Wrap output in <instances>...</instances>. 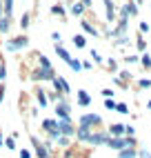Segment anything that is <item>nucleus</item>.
Here are the masks:
<instances>
[{
    "mask_svg": "<svg viewBox=\"0 0 151 158\" xmlns=\"http://www.w3.org/2000/svg\"><path fill=\"white\" fill-rule=\"evenodd\" d=\"M42 129L49 134V138H53V140H58V138H60L58 118H45V120H42Z\"/></svg>",
    "mask_w": 151,
    "mask_h": 158,
    "instance_id": "obj_1",
    "label": "nucleus"
},
{
    "mask_svg": "<svg viewBox=\"0 0 151 158\" xmlns=\"http://www.w3.org/2000/svg\"><path fill=\"white\" fill-rule=\"evenodd\" d=\"M27 45H29V38L20 34V36H16V38H9L5 47H7V51H20V49H25Z\"/></svg>",
    "mask_w": 151,
    "mask_h": 158,
    "instance_id": "obj_2",
    "label": "nucleus"
},
{
    "mask_svg": "<svg viewBox=\"0 0 151 158\" xmlns=\"http://www.w3.org/2000/svg\"><path fill=\"white\" fill-rule=\"evenodd\" d=\"M56 116H58V120H71V105L64 100V98H58Z\"/></svg>",
    "mask_w": 151,
    "mask_h": 158,
    "instance_id": "obj_3",
    "label": "nucleus"
},
{
    "mask_svg": "<svg viewBox=\"0 0 151 158\" xmlns=\"http://www.w3.org/2000/svg\"><path fill=\"white\" fill-rule=\"evenodd\" d=\"M31 145H34V149H36V156H38V158H56V156H53V152L49 149L45 143H40L36 136H31Z\"/></svg>",
    "mask_w": 151,
    "mask_h": 158,
    "instance_id": "obj_4",
    "label": "nucleus"
},
{
    "mask_svg": "<svg viewBox=\"0 0 151 158\" xmlns=\"http://www.w3.org/2000/svg\"><path fill=\"white\" fill-rule=\"evenodd\" d=\"M100 125H102L100 114H84L82 118H80V127H87V129H91V127H100Z\"/></svg>",
    "mask_w": 151,
    "mask_h": 158,
    "instance_id": "obj_5",
    "label": "nucleus"
},
{
    "mask_svg": "<svg viewBox=\"0 0 151 158\" xmlns=\"http://www.w3.org/2000/svg\"><path fill=\"white\" fill-rule=\"evenodd\" d=\"M53 87H56L58 98H64V96H67V94L71 91V87L67 85V80H64L62 76H56V78H53Z\"/></svg>",
    "mask_w": 151,
    "mask_h": 158,
    "instance_id": "obj_6",
    "label": "nucleus"
},
{
    "mask_svg": "<svg viewBox=\"0 0 151 158\" xmlns=\"http://www.w3.org/2000/svg\"><path fill=\"white\" fill-rule=\"evenodd\" d=\"M109 138H111V136L109 134H102V131H91V136H89V140L87 143H91V145H107V143H109Z\"/></svg>",
    "mask_w": 151,
    "mask_h": 158,
    "instance_id": "obj_7",
    "label": "nucleus"
},
{
    "mask_svg": "<svg viewBox=\"0 0 151 158\" xmlns=\"http://www.w3.org/2000/svg\"><path fill=\"white\" fill-rule=\"evenodd\" d=\"M58 129L60 136H76V127L71 125V120H58Z\"/></svg>",
    "mask_w": 151,
    "mask_h": 158,
    "instance_id": "obj_8",
    "label": "nucleus"
},
{
    "mask_svg": "<svg viewBox=\"0 0 151 158\" xmlns=\"http://www.w3.org/2000/svg\"><path fill=\"white\" fill-rule=\"evenodd\" d=\"M53 78H56L53 69H36L34 71V80H53Z\"/></svg>",
    "mask_w": 151,
    "mask_h": 158,
    "instance_id": "obj_9",
    "label": "nucleus"
},
{
    "mask_svg": "<svg viewBox=\"0 0 151 158\" xmlns=\"http://www.w3.org/2000/svg\"><path fill=\"white\" fill-rule=\"evenodd\" d=\"M104 7H107V20H109V23H113L116 20V5H113V0H104Z\"/></svg>",
    "mask_w": 151,
    "mask_h": 158,
    "instance_id": "obj_10",
    "label": "nucleus"
},
{
    "mask_svg": "<svg viewBox=\"0 0 151 158\" xmlns=\"http://www.w3.org/2000/svg\"><path fill=\"white\" fill-rule=\"evenodd\" d=\"M76 96H78V105H82V107H87V105H91V96L84 89H80L78 94H76Z\"/></svg>",
    "mask_w": 151,
    "mask_h": 158,
    "instance_id": "obj_11",
    "label": "nucleus"
},
{
    "mask_svg": "<svg viewBox=\"0 0 151 158\" xmlns=\"http://www.w3.org/2000/svg\"><path fill=\"white\" fill-rule=\"evenodd\" d=\"M122 134H124V125H111L109 127V136H113V138H122Z\"/></svg>",
    "mask_w": 151,
    "mask_h": 158,
    "instance_id": "obj_12",
    "label": "nucleus"
},
{
    "mask_svg": "<svg viewBox=\"0 0 151 158\" xmlns=\"http://www.w3.org/2000/svg\"><path fill=\"white\" fill-rule=\"evenodd\" d=\"M53 49H56V54H58V56H60V58H62L64 62H71V60H73V58H71V54H69V51H67V49H64L62 45H56V47H53Z\"/></svg>",
    "mask_w": 151,
    "mask_h": 158,
    "instance_id": "obj_13",
    "label": "nucleus"
},
{
    "mask_svg": "<svg viewBox=\"0 0 151 158\" xmlns=\"http://www.w3.org/2000/svg\"><path fill=\"white\" fill-rule=\"evenodd\" d=\"M76 136H78L80 140H89L91 129H87V127H80V125H78V129H76Z\"/></svg>",
    "mask_w": 151,
    "mask_h": 158,
    "instance_id": "obj_14",
    "label": "nucleus"
},
{
    "mask_svg": "<svg viewBox=\"0 0 151 158\" xmlns=\"http://www.w3.org/2000/svg\"><path fill=\"white\" fill-rule=\"evenodd\" d=\"M9 29H11V18H9V16L0 18V34H7Z\"/></svg>",
    "mask_w": 151,
    "mask_h": 158,
    "instance_id": "obj_15",
    "label": "nucleus"
},
{
    "mask_svg": "<svg viewBox=\"0 0 151 158\" xmlns=\"http://www.w3.org/2000/svg\"><path fill=\"white\" fill-rule=\"evenodd\" d=\"M138 156V152L133 149V147H127V149H122L120 154H118V158H136Z\"/></svg>",
    "mask_w": 151,
    "mask_h": 158,
    "instance_id": "obj_16",
    "label": "nucleus"
},
{
    "mask_svg": "<svg viewBox=\"0 0 151 158\" xmlns=\"http://www.w3.org/2000/svg\"><path fill=\"white\" fill-rule=\"evenodd\" d=\"M82 29H84V34H89V36H98V31L93 29V25L89 20H82Z\"/></svg>",
    "mask_w": 151,
    "mask_h": 158,
    "instance_id": "obj_17",
    "label": "nucleus"
},
{
    "mask_svg": "<svg viewBox=\"0 0 151 158\" xmlns=\"http://www.w3.org/2000/svg\"><path fill=\"white\" fill-rule=\"evenodd\" d=\"M73 45H76V49H84V45H87V40H84V36L76 34V36H73Z\"/></svg>",
    "mask_w": 151,
    "mask_h": 158,
    "instance_id": "obj_18",
    "label": "nucleus"
},
{
    "mask_svg": "<svg viewBox=\"0 0 151 158\" xmlns=\"http://www.w3.org/2000/svg\"><path fill=\"white\" fill-rule=\"evenodd\" d=\"M84 9H87V7H84L82 2H73V7H71V14H73V16H82V14H84Z\"/></svg>",
    "mask_w": 151,
    "mask_h": 158,
    "instance_id": "obj_19",
    "label": "nucleus"
},
{
    "mask_svg": "<svg viewBox=\"0 0 151 158\" xmlns=\"http://www.w3.org/2000/svg\"><path fill=\"white\" fill-rule=\"evenodd\" d=\"M122 9H124V11H127L129 16H136V14H138V5L133 2V0H131V2H127V5H124Z\"/></svg>",
    "mask_w": 151,
    "mask_h": 158,
    "instance_id": "obj_20",
    "label": "nucleus"
},
{
    "mask_svg": "<svg viewBox=\"0 0 151 158\" xmlns=\"http://www.w3.org/2000/svg\"><path fill=\"white\" fill-rule=\"evenodd\" d=\"M2 9H5V16H9V18H11V14H14V0H5Z\"/></svg>",
    "mask_w": 151,
    "mask_h": 158,
    "instance_id": "obj_21",
    "label": "nucleus"
},
{
    "mask_svg": "<svg viewBox=\"0 0 151 158\" xmlns=\"http://www.w3.org/2000/svg\"><path fill=\"white\" fill-rule=\"evenodd\" d=\"M38 60H40V69H53V65L49 62V58H47V56H42V54H40V58H38Z\"/></svg>",
    "mask_w": 151,
    "mask_h": 158,
    "instance_id": "obj_22",
    "label": "nucleus"
},
{
    "mask_svg": "<svg viewBox=\"0 0 151 158\" xmlns=\"http://www.w3.org/2000/svg\"><path fill=\"white\" fill-rule=\"evenodd\" d=\"M51 14H53V16H64V7H62L60 2L53 5V7H51Z\"/></svg>",
    "mask_w": 151,
    "mask_h": 158,
    "instance_id": "obj_23",
    "label": "nucleus"
},
{
    "mask_svg": "<svg viewBox=\"0 0 151 158\" xmlns=\"http://www.w3.org/2000/svg\"><path fill=\"white\" fill-rule=\"evenodd\" d=\"M38 102H40V107H47V96L42 89H38Z\"/></svg>",
    "mask_w": 151,
    "mask_h": 158,
    "instance_id": "obj_24",
    "label": "nucleus"
},
{
    "mask_svg": "<svg viewBox=\"0 0 151 158\" xmlns=\"http://www.w3.org/2000/svg\"><path fill=\"white\" fill-rule=\"evenodd\" d=\"M140 65H142V67H147V69H151V56H142V58H140Z\"/></svg>",
    "mask_w": 151,
    "mask_h": 158,
    "instance_id": "obj_25",
    "label": "nucleus"
},
{
    "mask_svg": "<svg viewBox=\"0 0 151 158\" xmlns=\"http://www.w3.org/2000/svg\"><path fill=\"white\" fill-rule=\"evenodd\" d=\"M69 67H71L73 71H80V69H82V62H80V60H71V62H69Z\"/></svg>",
    "mask_w": 151,
    "mask_h": 158,
    "instance_id": "obj_26",
    "label": "nucleus"
},
{
    "mask_svg": "<svg viewBox=\"0 0 151 158\" xmlns=\"http://www.w3.org/2000/svg\"><path fill=\"white\" fill-rule=\"evenodd\" d=\"M138 87H140V89H147V87H151V80H149V78L138 80Z\"/></svg>",
    "mask_w": 151,
    "mask_h": 158,
    "instance_id": "obj_27",
    "label": "nucleus"
},
{
    "mask_svg": "<svg viewBox=\"0 0 151 158\" xmlns=\"http://www.w3.org/2000/svg\"><path fill=\"white\" fill-rule=\"evenodd\" d=\"M140 34H149V31H151V27H149V23H140Z\"/></svg>",
    "mask_w": 151,
    "mask_h": 158,
    "instance_id": "obj_28",
    "label": "nucleus"
},
{
    "mask_svg": "<svg viewBox=\"0 0 151 158\" xmlns=\"http://www.w3.org/2000/svg\"><path fill=\"white\" fill-rule=\"evenodd\" d=\"M124 134H127V138H133V134H136V129L131 127V125H127V127H124Z\"/></svg>",
    "mask_w": 151,
    "mask_h": 158,
    "instance_id": "obj_29",
    "label": "nucleus"
},
{
    "mask_svg": "<svg viewBox=\"0 0 151 158\" xmlns=\"http://www.w3.org/2000/svg\"><path fill=\"white\" fill-rule=\"evenodd\" d=\"M104 107H107V109H116V100H113V98H107V100H104Z\"/></svg>",
    "mask_w": 151,
    "mask_h": 158,
    "instance_id": "obj_30",
    "label": "nucleus"
},
{
    "mask_svg": "<svg viewBox=\"0 0 151 158\" xmlns=\"http://www.w3.org/2000/svg\"><path fill=\"white\" fill-rule=\"evenodd\" d=\"M27 25H29V14H25L22 18H20V27H22V29H27Z\"/></svg>",
    "mask_w": 151,
    "mask_h": 158,
    "instance_id": "obj_31",
    "label": "nucleus"
},
{
    "mask_svg": "<svg viewBox=\"0 0 151 158\" xmlns=\"http://www.w3.org/2000/svg\"><path fill=\"white\" fill-rule=\"evenodd\" d=\"M102 96H104V98H113V89L104 87V89H102Z\"/></svg>",
    "mask_w": 151,
    "mask_h": 158,
    "instance_id": "obj_32",
    "label": "nucleus"
},
{
    "mask_svg": "<svg viewBox=\"0 0 151 158\" xmlns=\"http://www.w3.org/2000/svg\"><path fill=\"white\" fill-rule=\"evenodd\" d=\"M116 109L120 111V114H127V111H129V107H127L124 102H120V105H116Z\"/></svg>",
    "mask_w": 151,
    "mask_h": 158,
    "instance_id": "obj_33",
    "label": "nucleus"
},
{
    "mask_svg": "<svg viewBox=\"0 0 151 158\" xmlns=\"http://www.w3.org/2000/svg\"><path fill=\"white\" fill-rule=\"evenodd\" d=\"M5 147H9V149H16V140H14V138H7V140H5Z\"/></svg>",
    "mask_w": 151,
    "mask_h": 158,
    "instance_id": "obj_34",
    "label": "nucleus"
},
{
    "mask_svg": "<svg viewBox=\"0 0 151 158\" xmlns=\"http://www.w3.org/2000/svg\"><path fill=\"white\" fill-rule=\"evenodd\" d=\"M18 154H20V158H31V152H29V149H25V147H22V149H20Z\"/></svg>",
    "mask_w": 151,
    "mask_h": 158,
    "instance_id": "obj_35",
    "label": "nucleus"
},
{
    "mask_svg": "<svg viewBox=\"0 0 151 158\" xmlns=\"http://www.w3.org/2000/svg\"><path fill=\"white\" fill-rule=\"evenodd\" d=\"M5 91H7V87H5V82H0V102L5 100Z\"/></svg>",
    "mask_w": 151,
    "mask_h": 158,
    "instance_id": "obj_36",
    "label": "nucleus"
},
{
    "mask_svg": "<svg viewBox=\"0 0 151 158\" xmlns=\"http://www.w3.org/2000/svg\"><path fill=\"white\" fill-rule=\"evenodd\" d=\"M145 49H147L145 40H142V38H138V51H145Z\"/></svg>",
    "mask_w": 151,
    "mask_h": 158,
    "instance_id": "obj_37",
    "label": "nucleus"
},
{
    "mask_svg": "<svg viewBox=\"0 0 151 158\" xmlns=\"http://www.w3.org/2000/svg\"><path fill=\"white\" fill-rule=\"evenodd\" d=\"M91 58H93L96 62H102V56L98 54V51H91Z\"/></svg>",
    "mask_w": 151,
    "mask_h": 158,
    "instance_id": "obj_38",
    "label": "nucleus"
},
{
    "mask_svg": "<svg viewBox=\"0 0 151 158\" xmlns=\"http://www.w3.org/2000/svg\"><path fill=\"white\" fill-rule=\"evenodd\" d=\"M58 145H69V138H67V136H60V138H58Z\"/></svg>",
    "mask_w": 151,
    "mask_h": 158,
    "instance_id": "obj_39",
    "label": "nucleus"
},
{
    "mask_svg": "<svg viewBox=\"0 0 151 158\" xmlns=\"http://www.w3.org/2000/svg\"><path fill=\"white\" fill-rule=\"evenodd\" d=\"M107 65H109V69H111V71H118V62H116V60H109Z\"/></svg>",
    "mask_w": 151,
    "mask_h": 158,
    "instance_id": "obj_40",
    "label": "nucleus"
},
{
    "mask_svg": "<svg viewBox=\"0 0 151 158\" xmlns=\"http://www.w3.org/2000/svg\"><path fill=\"white\" fill-rule=\"evenodd\" d=\"M51 38L56 40V45H60V40H62V38H60V34H51Z\"/></svg>",
    "mask_w": 151,
    "mask_h": 158,
    "instance_id": "obj_41",
    "label": "nucleus"
},
{
    "mask_svg": "<svg viewBox=\"0 0 151 158\" xmlns=\"http://www.w3.org/2000/svg\"><path fill=\"white\" fill-rule=\"evenodd\" d=\"M138 156H140V158H151V154H149V152H147V149H145V152H140V154H138Z\"/></svg>",
    "mask_w": 151,
    "mask_h": 158,
    "instance_id": "obj_42",
    "label": "nucleus"
},
{
    "mask_svg": "<svg viewBox=\"0 0 151 158\" xmlns=\"http://www.w3.org/2000/svg\"><path fill=\"white\" fill-rule=\"evenodd\" d=\"M91 67H93V65H91L89 60H84V62H82V69H91Z\"/></svg>",
    "mask_w": 151,
    "mask_h": 158,
    "instance_id": "obj_43",
    "label": "nucleus"
},
{
    "mask_svg": "<svg viewBox=\"0 0 151 158\" xmlns=\"http://www.w3.org/2000/svg\"><path fill=\"white\" fill-rule=\"evenodd\" d=\"M80 2H82L84 7H91V5H93V0H80Z\"/></svg>",
    "mask_w": 151,
    "mask_h": 158,
    "instance_id": "obj_44",
    "label": "nucleus"
},
{
    "mask_svg": "<svg viewBox=\"0 0 151 158\" xmlns=\"http://www.w3.org/2000/svg\"><path fill=\"white\" fill-rule=\"evenodd\" d=\"M5 14V9H2V0H0V16H2Z\"/></svg>",
    "mask_w": 151,
    "mask_h": 158,
    "instance_id": "obj_45",
    "label": "nucleus"
},
{
    "mask_svg": "<svg viewBox=\"0 0 151 158\" xmlns=\"http://www.w3.org/2000/svg\"><path fill=\"white\" fill-rule=\"evenodd\" d=\"M2 143H5V138H2V136H0V145H2Z\"/></svg>",
    "mask_w": 151,
    "mask_h": 158,
    "instance_id": "obj_46",
    "label": "nucleus"
},
{
    "mask_svg": "<svg viewBox=\"0 0 151 158\" xmlns=\"http://www.w3.org/2000/svg\"><path fill=\"white\" fill-rule=\"evenodd\" d=\"M147 107H149V109H151V100H149V102H147Z\"/></svg>",
    "mask_w": 151,
    "mask_h": 158,
    "instance_id": "obj_47",
    "label": "nucleus"
}]
</instances>
